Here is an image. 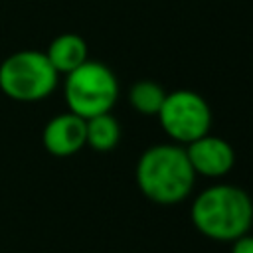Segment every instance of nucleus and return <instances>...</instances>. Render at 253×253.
Wrapping results in <instances>:
<instances>
[{"mask_svg":"<svg viewBox=\"0 0 253 253\" xmlns=\"http://www.w3.org/2000/svg\"><path fill=\"white\" fill-rule=\"evenodd\" d=\"M134 180L142 196L160 206L184 202L196 180L186 148L176 142L148 146L136 162Z\"/></svg>","mask_w":253,"mask_h":253,"instance_id":"obj_1","label":"nucleus"},{"mask_svg":"<svg viewBox=\"0 0 253 253\" xmlns=\"http://www.w3.org/2000/svg\"><path fill=\"white\" fill-rule=\"evenodd\" d=\"M190 217L202 235L213 241H235L253 223V202L237 186L215 184L196 196Z\"/></svg>","mask_w":253,"mask_h":253,"instance_id":"obj_2","label":"nucleus"},{"mask_svg":"<svg viewBox=\"0 0 253 253\" xmlns=\"http://www.w3.org/2000/svg\"><path fill=\"white\" fill-rule=\"evenodd\" d=\"M63 95L67 109L81 119L111 113L119 99V81L115 73L101 61L87 59L67 73Z\"/></svg>","mask_w":253,"mask_h":253,"instance_id":"obj_3","label":"nucleus"},{"mask_svg":"<svg viewBox=\"0 0 253 253\" xmlns=\"http://www.w3.org/2000/svg\"><path fill=\"white\" fill-rule=\"evenodd\" d=\"M57 75L43 51L22 49L0 63V89L14 101L34 103L51 95Z\"/></svg>","mask_w":253,"mask_h":253,"instance_id":"obj_4","label":"nucleus"},{"mask_svg":"<svg viewBox=\"0 0 253 253\" xmlns=\"http://www.w3.org/2000/svg\"><path fill=\"white\" fill-rule=\"evenodd\" d=\"M156 117L162 130L176 144L184 146L208 134L211 126V109L208 101L190 89H176L166 93Z\"/></svg>","mask_w":253,"mask_h":253,"instance_id":"obj_5","label":"nucleus"},{"mask_svg":"<svg viewBox=\"0 0 253 253\" xmlns=\"http://www.w3.org/2000/svg\"><path fill=\"white\" fill-rule=\"evenodd\" d=\"M184 148H186L188 160H190L196 176L200 174L206 178H221L235 164L233 146L225 138L213 136L210 132L196 138L194 142L186 144Z\"/></svg>","mask_w":253,"mask_h":253,"instance_id":"obj_6","label":"nucleus"},{"mask_svg":"<svg viewBox=\"0 0 253 253\" xmlns=\"http://www.w3.org/2000/svg\"><path fill=\"white\" fill-rule=\"evenodd\" d=\"M43 146L53 156H71L85 146V119L67 111L43 126Z\"/></svg>","mask_w":253,"mask_h":253,"instance_id":"obj_7","label":"nucleus"},{"mask_svg":"<svg viewBox=\"0 0 253 253\" xmlns=\"http://www.w3.org/2000/svg\"><path fill=\"white\" fill-rule=\"evenodd\" d=\"M43 53L57 73L67 75L87 61V43L79 34L65 32L53 38Z\"/></svg>","mask_w":253,"mask_h":253,"instance_id":"obj_8","label":"nucleus"},{"mask_svg":"<svg viewBox=\"0 0 253 253\" xmlns=\"http://www.w3.org/2000/svg\"><path fill=\"white\" fill-rule=\"evenodd\" d=\"M121 140V125L111 113L85 119V144L93 150H113Z\"/></svg>","mask_w":253,"mask_h":253,"instance_id":"obj_9","label":"nucleus"},{"mask_svg":"<svg viewBox=\"0 0 253 253\" xmlns=\"http://www.w3.org/2000/svg\"><path fill=\"white\" fill-rule=\"evenodd\" d=\"M166 91L162 85H158L152 79H140L136 83H132L130 91H128V101L130 107L146 117H156L162 103H164Z\"/></svg>","mask_w":253,"mask_h":253,"instance_id":"obj_10","label":"nucleus"},{"mask_svg":"<svg viewBox=\"0 0 253 253\" xmlns=\"http://www.w3.org/2000/svg\"><path fill=\"white\" fill-rule=\"evenodd\" d=\"M231 243L233 245H231V251L229 253H253V235H249V233L237 237Z\"/></svg>","mask_w":253,"mask_h":253,"instance_id":"obj_11","label":"nucleus"}]
</instances>
